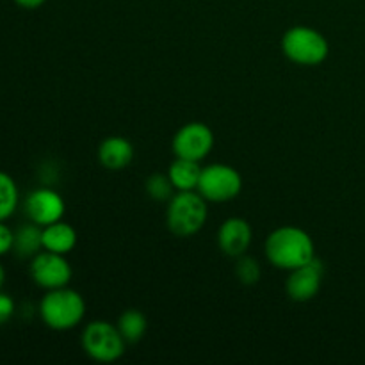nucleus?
Returning a JSON list of instances; mask_svg holds the SVG:
<instances>
[{"instance_id": "obj_18", "label": "nucleus", "mask_w": 365, "mask_h": 365, "mask_svg": "<svg viewBox=\"0 0 365 365\" xmlns=\"http://www.w3.org/2000/svg\"><path fill=\"white\" fill-rule=\"evenodd\" d=\"M173 191L175 187L168 175H150L148 180H146V192H148L150 198L155 200V202H170L171 196L175 195Z\"/></svg>"}, {"instance_id": "obj_11", "label": "nucleus", "mask_w": 365, "mask_h": 365, "mask_svg": "<svg viewBox=\"0 0 365 365\" xmlns=\"http://www.w3.org/2000/svg\"><path fill=\"white\" fill-rule=\"evenodd\" d=\"M217 245L227 257H239L248 252L252 245V227L242 217H228L217 232Z\"/></svg>"}, {"instance_id": "obj_19", "label": "nucleus", "mask_w": 365, "mask_h": 365, "mask_svg": "<svg viewBox=\"0 0 365 365\" xmlns=\"http://www.w3.org/2000/svg\"><path fill=\"white\" fill-rule=\"evenodd\" d=\"M235 277L245 285H255L260 280V266L252 257H239L235 266Z\"/></svg>"}, {"instance_id": "obj_23", "label": "nucleus", "mask_w": 365, "mask_h": 365, "mask_svg": "<svg viewBox=\"0 0 365 365\" xmlns=\"http://www.w3.org/2000/svg\"><path fill=\"white\" fill-rule=\"evenodd\" d=\"M4 284H6V269H4V266L0 264V291H2Z\"/></svg>"}, {"instance_id": "obj_15", "label": "nucleus", "mask_w": 365, "mask_h": 365, "mask_svg": "<svg viewBox=\"0 0 365 365\" xmlns=\"http://www.w3.org/2000/svg\"><path fill=\"white\" fill-rule=\"evenodd\" d=\"M43 227L36 223H27L21 225L16 232H14V248L13 252H16L18 257L21 259H32L34 255H38L43 248Z\"/></svg>"}, {"instance_id": "obj_20", "label": "nucleus", "mask_w": 365, "mask_h": 365, "mask_svg": "<svg viewBox=\"0 0 365 365\" xmlns=\"http://www.w3.org/2000/svg\"><path fill=\"white\" fill-rule=\"evenodd\" d=\"M14 310H16V305H14V299L11 298L9 294L0 291V327L6 323H9L11 317L14 316Z\"/></svg>"}, {"instance_id": "obj_1", "label": "nucleus", "mask_w": 365, "mask_h": 365, "mask_svg": "<svg viewBox=\"0 0 365 365\" xmlns=\"http://www.w3.org/2000/svg\"><path fill=\"white\" fill-rule=\"evenodd\" d=\"M264 252L277 269L292 271L309 264L316 257V246L312 237L302 228L280 227L267 235Z\"/></svg>"}, {"instance_id": "obj_16", "label": "nucleus", "mask_w": 365, "mask_h": 365, "mask_svg": "<svg viewBox=\"0 0 365 365\" xmlns=\"http://www.w3.org/2000/svg\"><path fill=\"white\" fill-rule=\"evenodd\" d=\"M146 317L139 310H125L118 319V330L123 335L127 344H135L146 334Z\"/></svg>"}, {"instance_id": "obj_22", "label": "nucleus", "mask_w": 365, "mask_h": 365, "mask_svg": "<svg viewBox=\"0 0 365 365\" xmlns=\"http://www.w3.org/2000/svg\"><path fill=\"white\" fill-rule=\"evenodd\" d=\"M45 2L46 0H14V4L24 7V9H38V7H41Z\"/></svg>"}, {"instance_id": "obj_3", "label": "nucleus", "mask_w": 365, "mask_h": 365, "mask_svg": "<svg viewBox=\"0 0 365 365\" xmlns=\"http://www.w3.org/2000/svg\"><path fill=\"white\" fill-rule=\"evenodd\" d=\"M207 214V200L198 191H177L168 202L166 225L177 237H191L202 230Z\"/></svg>"}, {"instance_id": "obj_12", "label": "nucleus", "mask_w": 365, "mask_h": 365, "mask_svg": "<svg viewBox=\"0 0 365 365\" xmlns=\"http://www.w3.org/2000/svg\"><path fill=\"white\" fill-rule=\"evenodd\" d=\"M132 159H134V148H132L130 141H127L121 135L103 139L102 145L98 146V160L106 170H125V168L130 166Z\"/></svg>"}, {"instance_id": "obj_5", "label": "nucleus", "mask_w": 365, "mask_h": 365, "mask_svg": "<svg viewBox=\"0 0 365 365\" xmlns=\"http://www.w3.org/2000/svg\"><path fill=\"white\" fill-rule=\"evenodd\" d=\"M125 346L123 335L109 321H91L82 331V348L96 362H116L123 356Z\"/></svg>"}, {"instance_id": "obj_4", "label": "nucleus", "mask_w": 365, "mask_h": 365, "mask_svg": "<svg viewBox=\"0 0 365 365\" xmlns=\"http://www.w3.org/2000/svg\"><path fill=\"white\" fill-rule=\"evenodd\" d=\"M282 50L289 61L302 66H317L330 52L328 39L319 31L305 25L289 29L282 38Z\"/></svg>"}, {"instance_id": "obj_2", "label": "nucleus", "mask_w": 365, "mask_h": 365, "mask_svg": "<svg viewBox=\"0 0 365 365\" xmlns=\"http://www.w3.org/2000/svg\"><path fill=\"white\" fill-rule=\"evenodd\" d=\"M39 316L50 330H71L84 319L86 302L73 289H52V291H46L39 303Z\"/></svg>"}, {"instance_id": "obj_14", "label": "nucleus", "mask_w": 365, "mask_h": 365, "mask_svg": "<svg viewBox=\"0 0 365 365\" xmlns=\"http://www.w3.org/2000/svg\"><path fill=\"white\" fill-rule=\"evenodd\" d=\"M202 170L203 168L196 160L178 159L177 157L168 170V177H170L171 184L177 191H196L200 177H202Z\"/></svg>"}, {"instance_id": "obj_9", "label": "nucleus", "mask_w": 365, "mask_h": 365, "mask_svg": "<svg viewBox=\"0 0 365 365\" xmlns=\"http://www.w3.org/2000/svg\"><path fill=\"white\" fill-rule=\"evenodd\" d=\"M24 207L29 221L39 225V227L61 221L64 216V209H66L59 192L48 187H39L29 192Z\"/></svg>"}, {"instance_id": "obj_17", "label": "nucleus", "mask_w": 365, "mask_h": 365, "mask_svg": "<svg viewBox=\"0 0 365 365\" xmlns=\"http://www.w3.org/2000/svg\"><path fill=\"white\" fill-rule=\"evenodd\" d=\"M20 203V192L18 185L11 175L0 171V221H6L16 212Z\"/></svg>"}, {"instance_id": "obj_10", "label": "nucleus", "mask_w": 365, "mask_h": 365, "mask_svg": "<svg viewBox=\"0 0 365 365\" xmlns=\"http://www.w3.org/2000/svg\"><path fill=\"white\" fill-rule=\"evenodd\" d=\"M324 266L319 259L314 257L309 264L292 269L287 278V294L292 302H309V299L316 298L317 292L321 289V280H323Z\"/></svg>"}, {"instance_id": "obj_7", "label": "nucleus", "mask_w": 365, "mask_h": 365, "mask_svg": "<svg viewBox=\"0 0 365 365\" xmlns=\"http://www.w3.org/2000/svg\"><path fill=\"white\" fill-rule=\"evenodd\" d=\"M29 271H31V278L34 280V284L45 291L68 287L71 274H73L70 262L64 259V255L46 252V250L32 257Z\"/></svg>"}, {"instance_id": "obj_8", "label": "nucleus", "mask_w": 365, "mask_h": 365, "mask_svg": "<svg viewBox=\"0 0 365 365\" xmlns=\"http://www.w3.org/2000/svg\"><path fill=\"white\" fill-rule=\"evenodd\" d=\"M171 146H173L175 157H178V159H189L200 163L212 152L214 132L210 130L209 125L191 121V123L178 128Z\"/></svg>"}, {"instance_id": "obj_13", "label": "nucleus", "mask_w": 365, "mask_h": 365, "mask_svg": "<svg viewBox=\"0 0 365 365\" xmlns=\"http://www.w3.org/2000/svg\"><path fill=\"white\" fill-rule=\"evenodd\" d=\"M41 237L43 250L59 253V255H68L77 245V232L64 221H56V223L43 227Z\"/></svg>"}, {"instance_id": "obj_21", "label": "nucleus", "mask_w": 365, "mask_h": 365, "mask_svg": "<svg viewBox=\"0 0 365 365\" xmlns=\"http://www.w3.org/2000/svg\"><path fill=\"white\" fill-rule=\"evenodd\" d=\"M14 248V232L7 227L4 221H0V257L7 255Z\"/></svg>"}, {"instance_id": "obj_6", "label": "nucleus", "mask_w": 365, "mask_h": 365, "mask_svg": "<svg viewBox=\"0 0 365 365\" xmlns=\"http://www.w3.org/2000/svg\"><path fill=\"white\" fill-rule=\"evenodd\" d=\"M242 189V177L235 168L227 164H210L203 168L196 191L212 203H225L237 198Z\"/></svg>"}]
</instances>
